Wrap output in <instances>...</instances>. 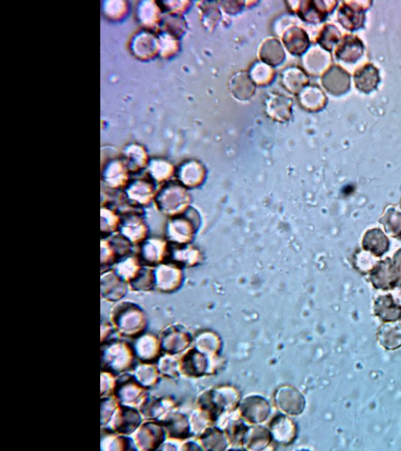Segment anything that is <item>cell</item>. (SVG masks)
<instances>
[{"mask_svg":"<svg viewBox=\"0 0 401 451\" xmlns=\"http://www.w3.org/2000/svg\"><path fill=\"white\" fill-rule=\"evenodd\" d=\"M120 259L114 243L108 237H103L100 243V263L102 267L114 265Z\"/></svg>","mask_w":401,"mask_h":451,"instance_id":"obj_18","label":"cell"},{"mask_svg":"<svg viewBox=\"0 0 401 451\" xmlns=\"http://www.w3.org/2000/svg\"><path fill=\"white\" fill-rule=\"evenodd\" d=\"M132 346L124 341H113L102 347V366L113 374L130 370L135 361Z\"/></svg>","mask_w":401,"mask_h":451,"instance_id":"obj_2","label":"cell"},{"mask_svg":"<svg viewBox=\"0 0 401 451\" xmlns=\"http://www.w3.org/2000/svg\"><path fill=\"white\" fill-rule=\"evenodd\" d=\"M122 217L115 209L103 205L100 209V229L103 237H108L119 232Z\"/></svg>","mask_w":401,"mask_h":451,"instance_id":"obj_15","label":"cell"},{"mask_svg":"<svg viewBox=\"0 0 401 451\" xmlns=\"http://www.w3.org/2000/svg\"><path fill=\"white\" fill-rule=\"evenodd\" d=\"M141 416L136 408L120 406L108 423L111 430L120 435H132L139 427Z\"/></svg>","mask_w":401,"mask_h":451,"instance_id":"obj_7","label":"cell"},{"mask_svg":"<svg viewBox=\"0 0 401 451\" xmlns=\"http://www.w3.org/2000/svg\"><path fill=\"white\" fill-rule=\"evenodd\" d=\"M136 16L145 29L150 28L155 26L156 19H158V7L151 1L140 2L136 8Z\"/></svg>","mask_w":401,"mask_h":451,"instance_id":"obj_16","label":"cell"},{"mask_svg":"<svg viewBox=\"0 0 401 451\" xmlns=\"http://www.w3.org/2000/svg\"><path fill=\"white\" fill-rule=\"evenodd\" d=\"M167 170H168L167 164L160 160H157V158L149 160L146 168L147 174H148L151 181L155 182V183H159L167 177Z\"/></svg>","mask_w":401,"mask_h":451,"instance_id":"obj_23","label":"cell"},{"mask_svg":"<svg viewBox=\"0 0 401 451\" xmlns=\"http://www.w3.org/2000/svg\"><path fill=\"white\" fill-rule=\"evenodd\" d=\"M113 431L106 432L102 437L101 447L105 450H123L128 447L127 440Z\"/></svg>","mask_w":401,"mask_h":451,"instance_id":"obj_19","label":"cell"},{"mask_svg":"<svg viewBox=\"0 0 401 451\" xmlns=\"http://www.w3.org/2000/svg\"><path fill=\"white\" fill-rule=\"evenodd\" d=\"M122 160L130 173H137L146 170L149 162L147 150L138 143H130L122 150Z\"/></svg>","mask_w":401,"mask_h":451,"instance_id":"obj_12","label":"cell"},{"mask_svg":"<svg viewBox=\"0 0 401 451\" xmlns=\"http://www.w3.org/2000/svg\"><path fill=\"white\" fill-rule=\"evenodd\" d=\"M127 284L113 270L106 271L100 278L101 296L109 302H116L127 294Z\"/></svg>","mask_w":401,"mask_h":451,"instance_id":"obj_9","label":"cell"},{"mask_svg":"<svg viewBox=\"0 0 401 451\" xmlns=\"http://www.w3.org/2000/svg\"><path fill=\"white\" fill-rule=\"evenodd\" d=\"M112 320L115 330L125 337L136 338L144 333L147 326L145 311L137 304L130 302L116 305Z\"/></svg>","mask_w":401,"mask_h":451,"instance_id":"obj_1","label":"cell"},{"mask_svg":"<svg viewBox=\"0 0 401 451\" xmlns=\"http://www.w3.org/2000/svg\"><path fill=\"white\" fill-rule=\"evenodd\" d=\"M133 378L140 385L147 389L158 381V370L151 363L143 362L135 370Z\"/></svg>","mask_w":401,"mask_h":451,"instance_id":"obj_17","label":"cell"},{"mask_svg":"<svg viewBox=\"0 0 401 451\" xmlns=\"http://www.w3.org/2000/svg\"><path fill=\"white\" fill-rule=\"evenodd\" d=\"M115 393L120 405L125 407L140 409L147 401L145 388L140 385L135 378L118 384Z\"/></svg>","mask_w":401,"mask_h":451,"instance_id":"obj_6","label":"cell"},{"mask_svg":"<svg viewBox=\"0 0 401 451\" xmlns=\"http://www.w3.org/2000/svg\"><path fill=\"white\" fill-rule=\"evenodd\" d=\"M130 49L133 56L138 59H150L158 51V41L150 31L140 30L131 38Z\"/></svg>","mask_w":401,"mask_h":451,"instance_id":"obj_8","label":"cell"},{"mask_svg":"<svg viewBox=\"0 0 401 451\" xmlns=\"http://www.w3.org/2000/svg\"><path fill=\"white\" fill-rule=\"evenodd\" d=\"M138 255L141 264L146 266H158L165 254V244L158 237H147L138 245Z\"/></svg>","mask_w":401,"mask_h":451,"instance_id":"obj_10","label":"cell"},{"mask_svg":"<svg viewBox=\"0 0 401 451\" xmlns=\"http://www.w3.org/2000/svg\"><path fill=\"white\" fill-rule=\"evenodd\" d=\"M161 430L159 425L153 423L140 425L132 434V439L140 450H149L158 445L161 439Z\"/></svg>","mask_w":401,"mask_h":451,"instance_id":"obj_11","label":"cell"},{"mask_svg":"<svg viewBox=\"0 0 401 451\" xmlns=\"http://www.w3.org/2000/svg\"><path fill=\"white\" fill-rule=\"evenodd\" d=\"M132 349L140 361L151 363L159 357L160 343L152 334L143 333L136 338Z\"/></svg>","mask_w":401,"mask_h":451,"instance_id":"obj_13","label":"cell"},{"mask_svg":"<svg viewBox=\"0 0 401 451\" xmlns=\"http://www.w3.org/2000/svg\"><path fill=\"white\" fill-rule=\"evenodd\" d=\"M113 266L115 274L128 284L137 278L143 268L139 257L131 254L121 257Z\"/></svg>","mask_w":401,"mask_h":451,"instance_id":"obj_14","label":"cell"},{"mask_svg":"<svg viewBox=\"0 0 401 451\" xmlns=\"http://www.w3.org/2000/svg\"><path fill=\"white\" fill-rule=\"evenodd\" d=\"M130 171L121 157L107 160L102 167L101 180L104 185L113 191L124 190L129 184Z\"/></svg>","mask_w":401,"mask_h":451,"instance_id":"obj_3","label":"cell"},{"mask_svg":"<svg viewBox=\"0 0 401 451\" xmlns=\"http://www.w3.org/2000/svg\"><path fill=\"white\" fill-rule=\"evenodd\" d=\"M127 4L121 0H110L105 1L103 6V11L106 18L110 20H120L127 12Z\"/></svg>","mask_w":401,"mask_h":451,"instance_id":"obj_20","label":"cell"},{"mask_svg":"<svg viewBox=\"0 0 401 451\" xmlns=\"http://www.w3.org/2000/svg\"><path fill=\"white\" fill-rule=\"evenodd\" d=\"M117 380L111 371L104 370L101 373L100 390L102 398L110 397L115 393Z\"/></svg>","mask_w":401,"mask_h":451,"instance_id":"obj_24","label":"cell"},{"mask_svg":"<svg viewBox=\"0 0 401 451\" xmlns=\"http://www.w3.org/2000/svg\"><path fill=\"white\" fill-rule=\"evenodd\" d=\"M125 199L132 207H147L155 199L153 182L145 178L133 179L123 190Z\"/></svg>","mask_w":401,"mask_h":451,"instance_id":"obj_4","label":"cell"},{"mask_svg":"<svg viewBox=\"0 0 401 451\" xmlns=\"http://www.w3.org/2000/svg\"><path fill=\"white\" fill-rule=\"evenodd\" d=\"M130 286L135 291H147L155 286L154 273L147 268H142L137 278L133 280Z\"/></svg>","mask_w":401,"mask_h":451,"instance_id":"obj_22","label":"cell"},{"mask_svg":"<svg viewBox=\"0 0 401 451\" xmlns=\"http://www.w3.org/2000/svg\"><path fill=\"white\" fill-rule=\"evenodd\" d=\"M120 407V403L116 397L103 398L101 403V425H108L113 418L115 411Z\"/></svg>","mask_w":401,"mask_h":451,"instance_id":"obj_21","label":"cell"},{"mask_svg":"<svg viewBox=\"0 0 401 451\" xmlns=\"http://www.w3.org/2000/svg\"><path fill=\"white\" fill-rule=\"evenodd\" d=\"M148 227L138 213H129L122 217L119 234L131 245H139L148 237Z\"/></svg>","mask_w":401,"mask_h":451,"instance_id":"obj_5","label":"cell"}]
</instances>
